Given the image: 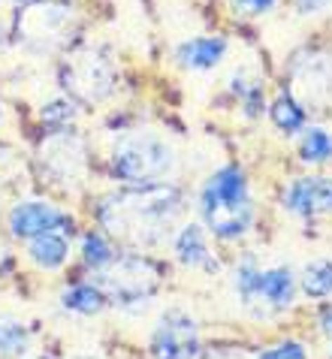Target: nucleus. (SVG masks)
Wrapping results in <instances>:
<instances>
[{"label":"nucleus","instance_id":"obj_1","mask_svg":"<svg viewBox=\"0 0 332 359\" xmlns=\"http://www.w3.org/2000/svg\"><path fill=\"white\" fill-rule=\"evenodd\" d=\"M185 199L173 184H133L118 194H109L97 208L100 229L118 245L154 248L166 242L175 221L181 217Z\"/></svg>","mask_w":332,"mask_h":359},{"label":"nucleus","instance_id":"obj_2","mask_svg":"<svg viewBox=\"0 0 332 359\" xmlns=\"http://www.w3.org/2000/svg\"><path fill=\"white\" fill-rule=\"evenodd\" d=\"M257 221L251 184L239 166H220L199 187V224L218 242H239Z\"/></svg>","mask_w":332,"mask_h":359},{"label":"nucleus","instance_id":"obj_3","mask_svg":"<svg viewBox=\"0 0 332 359\" xmlns=\"http://www.w3.org/2000/svg\"><path fill=\"white\" fill-rule=\"evenodd\" d=\"M175 151L154 133H127L112 151V172L127 184H157L173 172Z\"/></svg>","mask_w":332,"mask_h":359},{"label":"nucleus","instance_id":"obj_4","mask_svg":"<svg viewBox=\"0 0 332 359\" xmlns=\"http://www.w3.org/2000/svg\"><path fill=\"white\" fill-rule=\"evenodd\" d=\"M233 287H236L239 299L248 308L269 311V314H281V311H290V308L296 305L299 275L290 266L260 269L254 260H245L236 269Z\"/></svg>","mask_w":332,"mask_h":359},{"label":"nucleus","instance_id":"obj_5","mask_svg":"<svg viewBox=\"0 0 332 359\" xmlns=\"http://www.w3.org/2000/svg\"><path fill=\"white\" fill-rule=\"evenodd\" d=\"M60 82L76 103H103L115 88V69L103 55L85 48L67 57V64L60 67Z\"/></svg>","mask_w":332,"mask_h":359},{"label":"nucleus","instance_id":"obj_6","mask_svg":"<svg viewBox=\"0 0 332 359\" xmlns=\"http://www.w3.org/2000/svg\"><path fill=\"white\" fill-rule=\"evenodd\" d=\"M100 287L106 290L109 302L115 305H130V302H142L154 293L157 287V269L142 257H118V260L100 272Z\"/></svg>","mask_w":332,"mask_h":359},{"label":"nucleus","instance_id":"obj_7","mask_svg":"<svg viewBox=\"0 0 332 359\" xmlns=\"http://www.w3.org/2000/svg\"><path fill=\"white\" fill-rule=\"evenodd\" d=\"M154 359H197L199 356V332L197 323L185 311H169L154 326L148 341Z\"/></svg>","mask_w":332,"mask_h":359},{"label":"nucleus","instance_id":"obj_8","mask_svg":"<svg viewBox=\"0 0 332 359\" xmlns=\"http://www.w3.org/2000/svg\"><path fill=\"white\" fill-rule=\"evenodd\" d=\"M281 205H284L287 215L299 217V221H314V217L332 215V175L293 178L284 187Z\"/></svg>","mask_w":332,"mask_h":359},{"label":"nucleus","instance_id":"obj_9","mask_svg":"<svg viewBox=\"0 0 332 359\" xmlns=\"http://www.w3.org/2000/svg\"><path fill=\"white\" fill-rule=\"evenodd\" d=\"M67 224L69 217L46 199H25V203H15L6 212V229L18 242H30V238L43 236L48 229H64Z\"/></svg>","mask_w":332,"mask_h":359},{"label":"nucleus","instance_id":"obj_10","mask_svg":"<svg viewBox=\"0 0 332 359\" xmlns=\"http://www.w3.org/2000/svg\"><path fill=\"white\" fill-rule=\"evenodd\" d=\"M69 22H73V9L60 6V4H36L27 6L18 22V31L30 43H43V46H55L64 39Z\"/></svg>","mask_w":332,"mask_h":359},{"label":"nucleus","instance_id":"obj_11","mask_svg":"<svg viewBox=\"0 0 332 359\" xmlns=\"http://www.w3.org/2000/svg\"><path fill=\"white\" fill-rule=\"evenodd\" d=\"M173 254L185 269H203V272H215L218 257L211 248V233L203 224H185L175 229L173 236Z\"/></svg>","mask_w":332,"mask_h":359},{"label":"nucleus","instance_id":"obj_12","mask_svg":"<svg viewBox=\"0 0 332 359\" xmlns=\"http://www.w3.org/2000/svg\"><path fill=\"white\" fill-rule=\"evenodd\" d=\"M25 254L39 272H60L73 257V233L69 229H48V233L25 242Z\"/></svg>","mask_w":332,"mask_h":359},{"label":"nucleus","instance_id":"obj_13","mask_svg":"<svg viewBox=\"0 0 332 359\" xmlns=\"http://www.w3.org/2000/svg\"><path fill=\"white\" fill-rule=\"evenodd\" d=\"M293 88L308 106L332 100V61L329 57H305L293 69Z\"/></svg>","mask_w":332,"mask_h":359},{"label":"nucleus","instance_id":"obj_14","mask_svg":"<svg viewBox=\"0 0 332 359\" xmlns=\"http://www.w3.org/2000/svg\"><path fill=\"white\" fill-rule=\"evenodd\" d=\"M43 163L52 169L58 178H76L85 163V145L73 133H55L43 142Z\"/></svg>","mask_w":332,"mask_h":359},{"label":"nucleus","instance_id":"obj_15","mask_svg":"<svg viewBox=\"0 0 332 359\" xmlns=\"http://www.w3.org/2000/svg\"><path fill=\"white\" fill-rule=\"evenodd\" d=\"M227 55V39L224 36H197L178 46L175 61L185 69H211L220 64Z\"/></svg>","mask_w":332,"mask_h":359},{"label":"nucleus","instance_id":"obj_16","mask_svg":"<svg viewBox=\"0 0 332 359\" xmlns=\"http://www.w3.org/2000/svg\"><path fill=\"white\" fill-rule=\"evenodd\" d=\"M79 257H82L85 269L100 275L118 260V248L103 229H88V233L82 236V242H79Z\"/></svg>","mask_w":332,"mask_h":359},{"label":"nucleus","instance_id":"obj_17","mask_svg":"<svg viewBox=\"0 0 332 359\" xmlns=\"http://www.w3.org/2000/svg\"><path fill=\"white\" fill-rule=\"evenodd\" d=\"M60 305H64L69 314L94 317L109 305V296H106L103 287L94 284V281L91 284H73L69 290H64V296H60Z\"/></svg>","mask_w":332,"mask_h":359},{"label":"nucleus","instance_id":"obj_18","mask_svg":"<svg viewBox=\"0 0 332 359\" xmlns=\"http://www.w3.org/2000/svg\"><path fill=\"white\" fill-rule=\"evenodd\" d=\"M299 290L305 293L311 302L332 299V260H329V257H317V260H311V263L302 266Z\"/></svg>","mask_w":332,"mask_h":359},{"label":"nucleus","instance_id":"obj_19","mask_svg":"<svg viewBox=\"0 0 332 359\" xmlns=\"http://www.w3.org/2000/svg\"><path fill=\"white\" fill-rule=\"evenodd\" d=\"M296 154L305 166H324L332 161V133L324 127H302Z\"/></svg>","mask_w":332,"mask_h":359},{"label":"nucleus","instance_id":"obj_20","mask_svg":"<svg viewBox=\"0 0 332 359\" xmlns=\"http://www.w3.org/2000/svg\"><path fill=\"white\" fill-rule=\"evenodd\" d=\"M269 118L272 124L278 127L281 133L293 136V133H302V127H305V109H302L293 97H278L275 103L269 106Z\"/></svg>","mask_w":332,"mask_h":359},{"label":"nucleus","instance_id":"obj_21","mask_svg":"<svg viewBox=\"0 0 332 359\" xmlns=\"http://www.w3.org/2000/svg\"><path fill=\"white\" fill-rule=\"evenodd\" d=\"M30 344L27 326L13 320V317H0V359H18L25 356Z\"/></svg>","mask_w":332,"mask_h":359},{"label":"nucleus","instance_id":"obj_22","mask_svg":"<svg viewBox=\"0 0 332 359\" xmlns=\"http://www.w3.org/2000/svg\"><path fill=\"white\" fill-rule=\"evenodd\" d=\"M257 359H311V356L302 341H281V344L263 347V351L257 353Z\"/></svg>","mask_w":332,"mask_h":359},{"label":"nucleus","instance_id":"obj_23","mask_svg":"<svg viewBox=\"0 0 332 359\" xmlns=\"http://www.w3.org/2000/svg\"><path fill=\"white\" fill-rule=\"evenodd\" d=\"M76 115H79V109H76L73 100H58V103H48L43 109V121L46 124H58V127L76 121Z\"/></svg>","mask_w":332,"mask_h":359},{"label":"nucleus","instance_id":"obj_24","mask_svg":"<svg viewBox=\"0 0 332 359\" xmlns=\"http://www.w3.org/2000/svg\"><path fill=\"white\" fill-rule=\"evenodd\" d=\"M233 4L248 15H263V13H269V9L275 6V0H233Z\"/></svg>","mask_w":332,"mask_h":359},{"label":"nucleus","instance_id":"obj_25","mask_svg":"<svg viewBox=\"0 0 332 359\" xmlns=\"http://www.w3.org/2000/svg\"><path fill=\"white\" fill-rule=\"evenodd\" d=\"M317 329H320V335L332 341V302H326L324 308H320V314H317Z\"/></svg>","mask_w":332,"mask_h":359},{"label":"nucleus","instance_id":"obj_26","mask_svg":"<svg viewBox=\"0 0 332 359\" xmlns=\"http://www.w3.org/2000/svg\"><path fill=\"white\" fill-rule=\"evenodd\" d=\"M296 4V9L302 15H314V13H320V9H326L332 0H293Z\"/></svg>","mask_w":332,"mask_h":359},{"label":"nucleus","instance_id":"obj_27","mask_svg":"<svg viewBox=\"0 0 332 359\" xmlns=\"http://www.w3.org/2000/svg\"><path fill=\"white\" fill-rule=\"evenodd\" d=\"M34 359H52V356H34Z\"/></svg>","mask_w":332,"mask_h":359},{"label":"nucleus","instance_id":"obj_28","mask_svg":"<svg viewBox=\"0 0 332 359\" xmlns=\"http://www.w3.org/2000/svg\"><path fill=\"white\" fill-rule=\"evenodd\" d=\"M22 4H30V0H22Z\"/></svg>","mask_w":332,"mask_h":359},{"label":"nucleus","instance_id":"obj_29","mask_svg":"<svg viewBox=\"0 0 332 359\" xmlns=\"http://www.w3.org/2000/svg\"><path fill=\"white\" fill-rule=\"evenodd\" d=\"M329 359H332V351H329Z\"/></svg>","mask_w":332,"mask_h":359}]
</instances>
